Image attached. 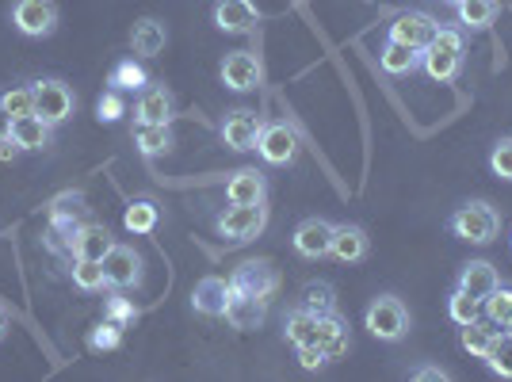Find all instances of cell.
Returning <instances> with one entry per match:
<instances>
[{
    "instance_id": "obj_1",
    "label": "cell",
    "mask_w": 512,
    "mask_h": 382,
    "mask_svg": "<svg viewBox=\"0 0 512 382\" xmlns=\"http://www.w3.org/2000/svg\"><path fill=\"white\" fill-rule=\"evenodd\" d=\"M451 234L470 241V245H490L501 234V211L486 199H470L459 211L451 214Z\"/></svg>"
},
{
    "instance_id": "obj_2",
    "label": "cell",
    "mask_w": 512,
    "mask_h": 382,
    "mask_svg": "<svg viewBox=\"0 0 512 382\" xmlns=\"http://www.w3.org/2000/svg\"><path fill=\"white\" fill-rule=\"evenodd\" d=\"M421 65L432 81H455L463 69V35L455 27H440L436 39L421 50Z\"/></svg>"
},
{
    "instance_id": "obj_3",
    "label": "cell",
    "mask_w": 512,
    "mask_h": 382,
    "mask_svg": "<svg viewBox=\"0 0 512 382\" xmlns=\"http://www.w3.org/2000/svg\"><path fill=\"white\" fill-rule=\"evenodd\" d=\"M363 325H367V333H371V337L386 340V344H398V340H406V333H409L406 302H402L398 295L371 298V306H367V314H363Z\"/></svg>"
},
{
    "instance_id": "obj_4",
    "label": "cell",
    "mask_w": 512,
    "mask_h": 382,
    "mask_svg": "<svg viewBox=\"0 0 512 382\" xmlns=\"http://www.w3.org/2000/svg\"><path fill=\"white\" fill-rule=\"evenodd\" d=\"M268 226V207L264 203H230L226 211L214 218V230L226 237V241H253L260 230Z\"/></svg>"
},
{
    "instance_id": "obj_5",
    "label": "cell",
    "mask_w": 512,
    "mask_h": 382,
    "mask_svg": "<svg viewBox=\"0 0 512 382\" xmlns=\"http://www.w3.org/2000/svg\"><path fill=\"white\" fill-rule=\"evenodd\" d=\"M58 4L54 0H16L12 4V23L23 39H50L58 31Z\"/></svg>"
},
{
    "instance_id": "obj_6",
    "label": "cell",
    "mask_w": 512,
    "mask_h": 382,
    "mask_svg": "<svg viewBox=\"0 0 512 382\" xmlns=\"http://www.w3.org/2000/svg\"><path fill=\"white\" fill-rule=\"evenodd\" d=\"M35 88V115L46 119L50 127H62L69 123V115H73V107H77V96H73V88L58 81V77H46V81H31Z\"/></svg>"
},
{
    "instance_id": "obj_7",
    "label": "cell",
    "mask_w": 512,
    "mask_h": 382,
    "mask_svg": "<svg viewBox=\"0 0 512 382\" xmlns=\"http://www.w3.org/2000/svg\"><path fill=\"white\" fill-rule=\"evenodd\" d=\"M230 287H234V295L268 302V298L279 291V272L272 268V260H245V264H237L234 268Z\"/></svg>"
},
{
    "instance_id": "obj_8",
    "label": "cell",
    "mask_w": 512,
    "mask_h": 382,
    "mask_svg": "<svg viewBox=\"0 0 512 382\" xmlns=\"http://www.w3.org/2000/svg\"><path fill=\"white\" fill-rule=\"evenodd\" d=\"M256 153L268 165H291L299 157V134L287 123H264L260 138H256Z\"/></svg>"
},
{
    "instance_id": "obj_9",
    "label": "cell",
    "mask_w": 512,
    "mask_h": 382,
    "mask_svg": "<svg viewBox=\"0 0 512 382\" xmlns=\"http://www.w3.org/2000/svg\"><path fill=\"white\" fill-rule=\"evenodd\" d=\"M264 81V65L253 50H234L222 58V85L234 88V92H253Z\"/></svg>"
},
{
    "instance_id": "obj_10",
    "label": "cell",
    "mask_w": 512,
    "mask_h": 382,
    "mask_svg": "<svg viewBox=\"0 0 512 382\" xmlns=\"http://www.w3.org/2000/svg\"><path fill=\"white\" fill-rule=\"evenodd\" d=\"M230 302H234V287H230V279L203 276L199 283H195V291H192L195 314H203V318H226Z\"/></svg>"
},
{
    "instance_id": "obj_11",
    "label": "cell",
    "mask_w": 512,
    "mask_h": 382,
    "mask_svg": "<svg viewBox=\"0 0 512 382\" xmlns=\"http://www.w3.org/2000/svg\"><path fill=\"white\" fill-rule=\"evenodd\" d=\"M104 272H107V287L115 291H130L142 283V256L134 253L130 245H111V253L104 256Z\"/></svg>"
},
{
    "instance_id": "obj_12",
    "label": "cell",
    "mask_w": 512,
    "mask_h": 382,
    "mask_svg": "<svg viewBox=\"0 0 512 382\" xmlns=\"http://www.w3.org/2000/svg\"><path fill=\"white\" fill-rule=\"evenodd\" d=\"M436 31H440V23L432 20L428 12H402V16H394V23H390V39L413 46V50H425L436 39Z\"/></svg>"
},
{
    "instance_id": "obj_13",
    "label": "cell",
    "mask_w": 512,
    "mask_h": 382,
    "mask_svg": "<svg viewBox=\"0 0 512 382\" xmlns=\"http://www.w3.org/2000/svg\"><path fill=\"white\" fill-rule=\"evenodd\" d=\"M260 23L253 0H218L214 4V27L226 31V35H249Z\"/></svg>"
},
{
    "instance_id": "obj_14",
    "label": "cell",
    "mask_w": 512,
    "mask_h": 382,
    "mask_svg": "<svg viewBox=\"0 0 512 382\" xmlns=\"http://www.w3.org/2000/svg\"><path fill=\"white\" fill-rule=\"evenodd\" d=\"M333 222H325V218H306L299 222V230L291 237V245H295V253L306 256V260H321V256H329V245H333Z\"/></svg>"
},
{
    "instance_id": "obj_15",
    "label": "cell",
    "mask_w": 512,
    "mask_h": 382,
    "mask_svg": "<svg viewBox=\"0 0 512 382\" xmlns=\"http://www.w3.org/2000/svg\"><path fill=\"white\" fill-rule=\"evenodd\" d=\"M260 130H264L260 115L241 107V111H230V115H226V123H222V142L230 149H237V153H249V149H256Z\"/></svg>"
},
{
    "instance_id": "obj_16",
    "label": "cell",
    "mask_w": 512,
    "mask_h": 382,
    "mask_svg": "<svg viewBox=\"0 0 512 382\" xmlns=\"http://www.w3.org/2000/svg\"><path fill=\"white\" fill-rule=\"evenodd\" d=\"M176 104H172V92L165 85H146L138 92V104H134V123H165L169 127Z\"/></svg>"
},
{
    "instance_id": "obj_17",
    "label": "cell",
    "mask_w": 512,
    "mask_h": 382,
    "mask_svg": "<svg viewBox=\"0 0 512 382\" xmlns=\"http://www.w3.org/2000/svg\"><path fill=\"white\" fill-rule=\"evenodd\" d=\"M165 43H169V31H165V23L153 20V16H142V20L130 27V50H134V58H142V62L165 54Z\"/></svg>"
},
{
    "instance_id": "obj_18",
    "label": "cell",
    "mask_w": 512,
    "mask_h": 382,
    "mask_svg": "<svg viewBox=\"0 0 512 382\" xmlns=\"http://www.w3.org/2000/svg\"><path fill=\"white\" fill-rule=\"evenodd\" d=\"M111 245H115V237L107 234L100 222H85L77 237L69 241V256L73 260H104L111 253Z\"/></svg>"
},
{
    "instance_id": "obj_19",
    "label": "cell",
    "mask_w": 512,
    "mask_h": 382,
    "mask_svg": "<svg viewBox=\"0 0 512 382\" xmlns=\"http://www.w3.org/2000/svg\"><path fill=\"white\" fill-rule=\"evenodd\" d=\"M226 199L230 203H264L268 199V180L260 169H237L226 180Z\"/></svg>"
},
{
    "instance_id": "obj_20",
    "label": "cell",
    "mask_w": 512,
    "mask_h": 382,
    "mask_svg": "<svg viewBox=\"0 0 512 382\" xmlns=\"http://www.w3.org/2000/svg\"><path fill=\"white\" fill-rule=\"evenodd\" d=\"M497 337H501V325H493L490 318H474L467 325H459V344H463V352H470L474 360H486V352L493 348Z\"/></svg>"
},
{
    "instance_id": "obj_21",
    "label": "cell",
    "mask_w": 512,
    "mask_h": 382,
    "mask_svg": "<svg viewBox=\"0 0 512 382\" xmlns=\"http://www.w3.org/2000/svg\"><path fill=\"white\" fill-rule=\"evenodd\" d=\"M367 249H371V241H367V234H363L360 226H337L333 230V245H329V256H337L341 264H360L363 256H367Z\"/></svg>"
},
{
    "instance_id": "obj_22",
    "label": "cell",
    "mask_w": 512,
    "mask_h": 382,
    "mask_svg": "<svg viewBox=\"0 0 512 382\" xmlns=\"http://www.w3.org/2000/svg\"><path fill=\"white\" fill-rule=\"evenodd\" d=\"M318 344L325 352V360H341L352 348V337H348V325H344L337 314H321L318 318Z\"/></svg>"
},
{
    "instance_id": "obj_23",
    "label": "cell",
    "mask_w": 512,
    "mask_h": 382,
    "mask_svg": "<svg viewBox=\"0 0 512 382\" xmlns=\"http://www.w3.org/2000/svg\"><path fill=\"white\" fill-rule=\"evenodd\" d=\"M264 318H268V302H260V298L234 295L230 310H226V321L234 325L237 333H253V329L264 325Z\"/></svg>"
},
{
    "instance_id": "obj_24",
    "label": "cell",
    "mask_w": 512,
    "mask_h": 382,
    "mask_svg": "<svg viewBox=\"0 0 512 382\" xmlns=\"http://www.w3.org/2000/svg\"><path fill=\"white\" fill-rule=\"evenodd\" d=\"M497 283H501V276H497V268H493L490 260H470V264H463V272H459V287L474 298H486Z\"/></svg>"
},
{
    "instance_id": "obj_25",
    "label": "cell",
    "mask_w": 512,
    "mask_h": 382,
    "mask_svg": "<svg viewBox=\"0 0 512 382\" xmlns=\"http://www.w3.org/2000/svg\"><path fill=\"white\" fill-rule=\"evenodd\" d=\"M12 138H16V146L23 153H35V149H46L50 146V138H54V127L39 119V115H27V119H16V127H12Z\"/></svg>"
},
{
    "instance_id": "obj_26",
    "label": "cell",
    "mask_w": 512,
    "mask_h": 382,
    "mask_svg": "<svg viewBox=\"0 0 512 382\" xmlns=\"http://www.w3.org/2000/svg\"><path fill=\"white\" fill-rule=\"evenodd\" d=\"M107 85L119 88V92H142V88L150 85V73H146L142 58H123V62L111 65V77H107Z\"/></svg>"
},
{
    "instance_id": "obj_27",
    "label": "cell",
    "mask_w": 512,
    "mask_h": 382,
    "mask_svg": "<svg viewBox=\"0 0 512 382\" xmlns=\"http://www.w3.org/2000/svg\"><path fill=\"white\" fill-rule=\"evenodd\" d=\"M379 65H383L390 77H406V73H413V69L421 65V50H413V46H406V43L386 39L383 54H379Z\"/></svg>"
},
{
    "instance_id": "obj_28",
    "label": "cell",
    "mask_w": 512,
    "mask_h": 382,
    "mask_svg": "<svg viewBox=\"0 0 512 382\" xmlns=\"http://www.w3.org/2000/svg\"><path fill=\"white\" fill-rule=\"evenodd\" d=\"M283 337L291 340L295 348H302V344H318V314H310L306 306L291 310V314L283 318Z\"/></svg>"
},
{
    "instance_id": "obj_29",
    "label": "cell",
    "mask_w": 512,
    "mask_h": 382,
    "mask_svg": "<svg viewBox=\"0 0 512 382\" xmlns=\"http://www.w3.org/2000/svg\"><path fill=\"white\" fill-rule=\"evenodd\" d=\"M134 146L142 157H161L172 149V134L165 123H138L134 127Z\"/></svg>"
},
{
    "instance_id": "obj_30",
    "label": "cell",
    "mask_w": 512,
    "mask_h": 382,
    "mask_svg": "<svg viewBox=\"0 0 512 382\" xmlns=\"http://www.w3.org/2000/svg\"><path fill=\"white\" fill-rule=\"evenodd\" d=\"M69 276H73V287L85 291V295H96V291H104L107 287L104 260H73Z\"/></svg>"
},
{
    "instance_id": "obj_31",
    "label": "cell",
    "mask_w": 512,
    "mask_h": 382,
    "mask_svg": "<svg viewBox=\"0 0 512 382\" xmlns=\"http://www.w3.org/2000/svg\"><path fill=\"white\" fill-rule=\"evenodd\" d=\"M157 203L153 199H134L127 211H123V226H127V234H153L157 230Z\"/></svg>"
},
{
    "instance_id": "obj_32",
    "label": "cell",
    "mask_w": 512,
    "mask_h": 382,
    "mask_svg": "<svg viewBox=\"0 0 512 382\" xmlns=\"http://www.w3.org/2000/svg\"><path fill=\"white\" fill-rule=\"evenodd\" d=\"M455 12H459V23H463V27L486 31V27L497 20V0H459Z\"/></svg>"
},
{
    "instance_id": "obj_33",
    "label": "cell",
    "mask_w": 512,
    "mask_h": 382,
    "mask_svg": "<svg viewBox=\"0 0 512 382\" xmlns=\"http://www.w3.org/2000/svg\"><path fill=\"white\" fill-rule=\"evenodd\" d=\"M482 318H490L493 325H509L512 321V283H497L490 295L482 298Z\"/></svg>"
},
{
    "instance_id": "obj_34",
    "label": "cell",
    "mask_w": 512,
    "mask_h": 382,
    "mask_svg": "<svg viewBox=\"0 0 512 382\" xmlns=\"http://www.w3.org/2000/svg\"><path fill=\"white\" fill-rule=\"evenodd\" d=\"M302 306L310 310V314H337V291L325 283V279H310L306 287H302Z\"/></svg>"
},
{
    "instance_id": "obj_35",
    "label": "cell",
    "mask_w": 512,
    "mask_h": 382,
    "mask_svg": "<svg viewBox=\"0 0 512 382\" xmlns=\"http://www.w3.org/2000/svg\"><path fill=\"white\" fill-rule=\"evenodd\" d=\"M46 218H77V222H88V203L81 191H62L50 199L46 207Z\"/></svg>"
},
{
    "instance_id": "obj_36",
    "label": "cell",
    "mask_w": 512,
    "mask_h": 382,
    "mask_svg": "<svg viewBox=\"0 0 512 382\" xmlns=\"http://www.w3.org/2000/svg\"><path fill=\"white\" fill-rule=\"evenodd\" d=\"M448 318L455 321V325H467V321L482 318V298L467 295L463 287H455L448 298Z\"/></svg>"
},
{
    "instance_id": "obj_37",
    "label": "cell",
    "mask_w": 512,
    "mask_h": 382,
    "mask_svg": "<svg viewBox=\"0 0 512 382\" xmlns=\"http://www.w3.org/2000/svg\"><path fill=\"white\" fill-rule=\"evenodd\" d=\"M0 104H4V111H8L12 119H27V115H35V88L31 85L8 88V92L0 96Z\"/></svg>"
},
{
    "instance_id": "obj_38",
    "label": "cell",
    "mask_w": 512,
    "mask_h": 382,
    "mask_svg": "<svg viewBox=\"0 0 512 382\" xmlns=\"http://www.w3.org/2000/svg\"><path fill=\"white\" fill-rule=\"evenodd\" d=\"M486 367L501 379H512V337L501 329V337L493 340V348L486 352Z\"/></svg>"
},
{
    "instance_id": "obj_39",
    "label": "cell",
    "mask_w": 512,
    "mask_h": 382,
    "mask_svg": "<svg viewBox=\"0 0 512 382\" xmlns=\"http://www.w3.org/2000/svg\"><path fill=\"white\" fill-rule=\"evenodd\" d=\"M123 344V325H115V321H100L96 329H88V348L92 352H115Z\"/></svg>"
},
{
    "instance_id": "obj_40",
    "label": "cell",
    "mask_w": 512,
    "mask_h": 382,
    "mask_svg": "<svg viewBox=\"0 0 512 382\" xmlns=\"http://www.w3.org/2000/svg\"><path fill=\"white\" fill-rule=\"evenodd\" d=\"M127 115V100H123V92L119 88H107L104 96L96 100V119L100 123H119Z\"/></svg>"
},
{
    "instance_id": "obj_41",
    "label": "cell",
    "mask_w": 512,
    "mask_h": 382,
    "mask_svg": "<svg viewBox=\"0 0 512 382\" xmlns=\"http://www.w3.org/2000/svg\"><path fill=\"white\" fill-rule=\"evenodd\" d=\"M104 318H107V321H115V325H123V329H127L130 321L138 318V306H134L130 298H123V295H111V298L104 302Z\"/></svg>"
},
{
    "instance_id": "obj_42",
    "label": "cell",
    "mask_w": 512,
    "mask_h": 382,
    "mask_svg": "<svg viewBox=\"0 0 512 382\" xmlns=\"http://www.w3.org/2000/svg\"><path fill=\"white\" fill-rule=\"evenodd\" d=\"M490 169L493 176H501V180H509L512 184V138H501L490 153Z\"/></svg>"
},
{
    "instance_id": "obj_43",
    "label": "cell",
    "mask_w": 512,
    "mask_h": 382,
    "mask_svg": "<svg viewBox=\"0 0 512 382\" xmlns=\"http://www.w3.org/2000/svg\"><path fill=\"white\" fill-rule=\"evenodd\" d=\"M299 363L306 367V371H318V367H325V352H321V344H302L299 348Z\"/></svg>"
},
{
    "instance_id": "obj_44",
    "label": "cell",
    "mask_w": 512,
    "mask_h": 382,
    "mask_svg": "<svg viewBox=\"0 0 512 382\" xmlns=\"http://www.w3.org/2000/svg\"><path fill=\"white\" fill-rule=\"evenodd\" d=\"M409 379L413 382H425V379H448V371L444 367H417V371H409Z\"/></svg>"
},
{
    "instance_id": "obj_45",
    "label": "cell",
    "mask_w": 512,
    "mask_h": 382,
    "mask_svg": "<svg viewBox=\"0 0 512 382\" xmlns=\"http://www.w3.org/2000/svg\"><path fill=\"white\" fill-rule=\"evenodd\" d=\"M12 127H16V119L4 111V104H0V142H8L12 138Z\"/></svg>"
},
{
    "instance_id": "obj_46",
    "label": "cell",
    "mask_w": 512,
    "mask_h": 382,
    "mask_svg": "<svg viewBox=\"0 0 512 382\" xmlns=\"http://www.w3.org/2000/svg\"><path fill=\"white\" fill-rule=\"evenodd\" d=\"M23 149L16 146V138H8V142H0V161H16Z\"/></svg>"
},
{
    "instance_id": "obj_47",
    "label": "cell",
    "mask_w": 512,
    "mask_h": 382,
    "mask_svg": "<svg viewBox=\"0 0 512 382\" xmlns=\"http://www.w3.org/2000/svg\"><path fill=\"white\" fill-rule=\"evenodd\" d=\"M8 337V314H4V310H0V340Z\"/></svg>"
},
{
    "instance_id": "obj_48",
    "label": "cell",
    "mask_w": 512,
    "mask_h": 382,
    "mask_svg": "<svg viewBox=\"0 0 512 382\" xmlns=\"http://www.w3.org/2000/svg\"><path fill=\"white\" fill-rule=\"evenodd\" d=\"M505 333H509V337H512V321H509V325H505Z\"/></svg>"
},
{
    "instance_id": "obj_49",
    "label": "cell",
    "mask_w": 512,
    "mask_h": 382,
    "mask_svg": "<svg viewBox=\"0 0 512 382\" xmlns=\"http://www.w3.org/2000/svg\"><path fill=\"white\" fill-rule=\"evenodd\" d=\"M448 4H459V0H448Z\"/></svg>"
}]
</instances>
